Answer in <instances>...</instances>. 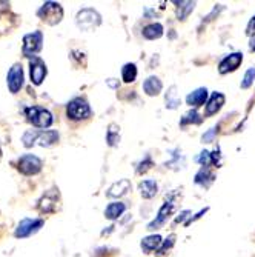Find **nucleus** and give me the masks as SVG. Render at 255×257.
Masks as SVG:
<instances>
[{
  "instance_id": "2eb2a0df",
  "label": "nucleus",
  "mask_w": 255,
  "mask_h": 257,
  "mask_svg": "<svg viewBox=\"0 0 255 257\" xmlns=\"http://www.w3.org/2000/svg\"><path fill=\"white\" fill-rule=\"evenodd\" d=\"M207 96H209V94H207V89H206V88H198V89L192 91L191 94H188L186 103H188L189 106L198 108V106H201V105L206 103Z\"/></svg>"
},
{
  "instance_id": "4be33fe9",
  "label": "nucleus",
  "mask_w": 255,
  "mask_h": 257,
  "mask_svg": "<svg viewBox=\"0 0 255 257\" xmlns=\"http://www.w3.org/2000/svg\"><path fill=\"white\" fill-rule=\"evenodd\" d=\"M174 5H177V19L178 20H186L195 8V2H177L175 0Z\"/></svg>"
},
{
  "instance_id": "f8f14e48",
  "label": "nucleus",
  "mask_w": 255,
  "mask_h": 257,
  "mask_svg": "<svg viewBox=\"0 0 255 257\" xmlns=\"http://www.w3.org/2000/svg\"><path fill=\"white\" fill-rule=\"evenodd\" d=\"M243 62V54L241 53H232V54H229L226 56L220 65H218V73L220 74H227V73H232L235 71V69L241 65Z\"/></svg>"
},
{
  "instance_id": "f3484780",
  "label": "nucleus",
  "mask_w": 255,
  "mask_h": 257,
  "mask_svg": "<svg viewBox=\"0 0 255 257\" xmlns=\"http://www.w3.org/2000/svg\"><path fill=\"white\" fill-rule=\"evenodd\" d=\"M125 211H126V205L123 202H112L105 209V217L109 220H115V219H119Z\"/></svg>"
},
{
  "instance_id": "ddd939ff",
  "label": "nucleus",
  "mask_w": 255,
  "mask_h": 257,
  "mask_svg": "<svg viewBox=\"0 0 255 257\" xmlns=\"http://www.w3.org/2000/svg\"><path fill=\"white\" fill-rule=\"evenodd\" d=\"M161 89H163V83H161V80L157 76H149L143 82V91H145V94L149 97L158 96L161 92Z\"/></svg>"
},
{
  "instance_id": "58836bf2",
  "label": "nucleus",
  "mask_w": 255,
  "mask_h": 257,
  "mask_svg": "<svg viewBox=\"0 0 255 257\" xmlns=\"http://www.w3.org/2000/svg\"><path fill=\"white\" fill-rule=\"evenodd\" d=\"M249 50L250 51H255V36L250 37V43H249Z\"/></svg>"
},
{
  "instance_id": "7ed1b4c3",
  "label": "nucleus",
  "mask_w": 255,
  "mask_h": 257,
  "mask_svg": "<svg viewBox=\"0 0 255 257\" xmlns=\"http://www.w3.org/2000/svg\"><path fill=\"white\" fill-rule=\"evenodd\" d=\"M76 23L82 31H92L102 25V16L92 8H83L77 13Z\"/></svg>"
},
{
  "instance_id": "f03ea898",
  "label": "nucleus",
  "mask_w": 255,
  "mask_h": 257,
  "mask_svg": "<svg viewBox=\"0 0 255 257\" xmlns=\"http://www.w3.org/2000/svg\"><path fill=\"white\" fill-rule=\"evenodd\" d=\"M25 115L27 119L36 126V128H50L54 122V117L51 111H48L46 108H42V106H30L25 109Z\"/></svg>"
},
{
  "instance_id": "c9c22d12",
  "label": "nucleus",
  "mask_w": 255,
  "mask_h": 257,
  "mask_svg": "<svg viewBox=\"0 0 255 257\" xmlns=\"http://www.w3.org/2000/svg\"><path fill=\"white\" fill-rule=\"evenodd\" d=\"M207 209H209V208H204V209H201V211H200V213H198V214H195V216H194V217H191V219H189V220H188V222H186V226H188V225H191V223H192V222H195V220H197V219H200V217H201V216H203V214H204V213H206V211H207Z\"/></svg>"
},
{
  "instance_id": "dca6fc26",
  "label": "nucleus",
  "mask_w": 255,
  "mask_h": 257,
  "mask_svg": "<svg viewBox=\"0 0 255 257\" xmlns=\"http://www.w3.org/2000/svg\"><path fill=\"white\" fill-rule=\"evenodd\" d=\"M224 96L221 94V92H214V94L209 97V100H207L206 103V115H212V114H217L221 106L224 105Z\"/></svg>"
},
{
  "instance_id": "9b49d317",
  "label": "nucleus",
  "mask_w": 255,
  "mask_h": 257,
  "mask_svg": "<svg viewBox=\"0 0 255 257\" xmlns=\"http://www.w3.org/2000/svg\"><path fill=\"white\" fill-rule=\"evenodd\" d=\"M174 208H175V203L172 202V200H168V202H165L163 205H161V208L158 209V213H157V217L148 225V229L149 231H152V229H155V228H160V226H163L165 225V222L168 220V217L172 214V211H174Z\"/></svg>"
},
{
  "instance_id": "7c9ffc66",
  "label": "nucleus",
  "mask_w": 255,
  "mask_h": 257,
  "mask_svg": "<svg viewBox=\"0 0 255 257\" xmlns=\"http://www.w3.org/2000/svg\"><path fill=\"white\" fill-rule=\"evenodd\" d=\"M197 162L200 163V165L203 167V168H207L212 163V160H211V153L209 151H201L200 153V156L197 157Z\"/></svg>"
},
{
  "instance_id": "20e7f679",
  "label": "nucleus",
  "mask_w": 255,
  "mask_h": 257,
  "mask_svg": "<svg viewBox=\"0 0 255 257\" xmlns=\"http://www.w3.org/2000/svg\"><path fill=\"white\" fill-rule=\"evenodd\" d=\"M91 114H92L91 106L82 97L73 99L66 106V115H68V119H71V120H77V122L85 120V119L91 117Z\"/></svg>"
},
{
  "instance_id": "aec40b11",
  "label": "nucleus",
  "mask_w": 255,
  "mask_h": 257,
  "mask_svg": "<svg viewBox=\"0 0 255 257\" xmlns=\"http://www.w3.org/2000/svg\"><path fill=\"white\" fill-rule=\"evenodd\" d=\"M143 37L148 39V40H155V39H160L161 36H163V25L161 23H149V25H146L142 31Z\"/></svg>"
},
{
  "instance_id": "f257e3e1",
  "label": "nucleus",
  "mask_w": 255,
  "mask_h": 257,
  "mask_svg": "<svg viewBox=\"0 0 255 257\" xmlns=\"http://www.w3.org/2000/svg\"><path fill=\"white\" fill-rule=\"evenodd\" d=\"M37 17L42 22H45L46 25H51V27L59 25V23L62 22V19H63V8H62L60 4L51 2V0H50V2H45L39 8Z\"/></svg>"
},
{
  "instance_id": "9d476101",
  "label": "nucleus",
  "mask_w": 255,
  "mask_h": 257,
  "mask_svg": "<svg viewBox=\"0 0 255 257\" xmlns=\"http://www.w3.org/2000/svg\"><path fill=\"white\" fill-rule=\"evenodd\" d=\"M60 194L57 188H53L50 191H46L43 194V197L39 200V209L42 213H54L57 209V203H59Z\"/></svg>"
},
{
  "instance_id": "f704fd0d",
  "label": "nucleus",
  "mask_w": 255,
  "mask_h": 257,
  "mask_svg": "<svg viewBox=\"0 0 255 257\" xmlns=\"http://www.w3.org/2000/svg\"><path fill=\"white\" fill-rule=\"evenodd\" d=\"M246 34H247L249 37H253V36H255V16H253V17L249 20V23H247Z\"/></svg>"
},
{
  "instance_id": "a878e982",
  "label": "nucleus",
  "mask_w": 255,
  "mask_h": 257,
  "mask_svg": "<svg viewBox=\"0 0 255 257\" xmlns=\"http://www.w3.org/2000/svg\"><path fill=\"white\" fill-rule=\"evenodd\" d=\"M122 79L125 83H132L137 79V66L135 63H126L122 68Z\"/></svg>"
},
{
  "instance_id": "bb28decb",
  "label": "nucleus",
  "mask_w": 255,
  "mask_h": 257,
  "mask_svg": "<svg viewBox=\"0 0 255 257\" xmlns=\"http://www.w3.org/2000/svg\"><path fill=\"white\" fill-rule=\"evenodd\" d=\"M201 122V117H200V114L195 111V109H192V111H189V112H186L181 117V120H180V125L181 126H186V125H191V123H194V125H198Z\"/></svg>"
},
{
  "instance_id": "412c9836",
  "label": "nucleus",
  "mask_w": 255,
  "mask_h": 257,
  "mask_svg": "<svg viewBox=\"0 0 255 257\" xmlns=\"http://www.w3.org/2000/svg\"><path fill=\"white\" fill-rule=\"evenodd\" d=\"M161 243H163V240H161V237L158 234H151V236L145 237L140 245H142V249L146 254H149V252H152L155 249H160Z\"/></svg>"
},
{
  "instance_id": "72a5a7b5",
  "label": "nucleus",
  "mask_w": 255,
  "mask_h": 257,
  "mask_svg": "<svg viewBox=\"0 0 255 257\" xmlns=\"http://www.w3.org/2000/svg\"><path fill=\"white\" fill-rule=\"evenodd\" d=\"M215 134H217V128H211L206 134H203L201 140H203L204 144H209V142H212V140L215 139Z\"/></svg>"
},
{
  "instance_id": "6e6552de",
  "label": "nucleus",
  "mask_w": 255,
  "mask_h": 257,
  "mask_svg": "<svg viewBox=\"0 0 255 257\" xmlns=\"http://www.w3.org/2000/svg\"><path fill=\"white\" fill-rule=\"evenodd\" d=\"M23 80H25V74H23V68L20 63H16L11 66V69L7 74V85H8V89L16 94L19 92L23 86Z\"/></svg>"
},
{
  "instance_id": "ea45409f",
  "label": "nucleus",
  "mask_w": 255,
  "mask_h": 257,
  "mask_svg": "<svg viewBox=\"0 0 255 257\" xmlns=\"http://www.w3.org/2000/svg\"><path fill=\"white\" fill-rule=\"evenodd\" d=\"M174 157H175V162H177V159H178V154H172ZM174 165V162H169V163H166V167H172Z\"/></svg>"
},
{
  "instance_id": "a211bd4d",
  "label": "nucleus",
  "mask_w": 255,
  "mask_h": 257,
  "mask_svg": "<svg viewBox=\"0 0 255 257\" xmlns=\"http://www.w3.org/2000/svg\"><path fill=\"white\" fill-rule=\"evenodd\" d=\"M59 142V133L57 131H40L39 139H37V144L43 148H50L54 147Z\"/></svg>"
},
{
  "instance_id": "2f4dec72",
  "label": "nucleus",
  "mask_w": 255,
  "mask_h": 257,
  "mask_svg": "<svg viewBox=\"0 0 255 257\" xmlns=\"http://www.w3.org/2000/svg\"><path fill=\"white\" fill-rule=\"evenodd\" d=\"M174 243H175V234H171L163 243H161V246H160V249H158V254H165L168 249H171V248L174 246Z\"/></svg>"
},
{
  "instance_id": "1a4fd4ad",
  "label": "nucleus",
  "mask_w": 255,
  "mask_h": 257,
  "mask_svg": "<svg viewBox=\"0 0 255 257\" xmlns=\"http://www.w3.org/2000/svg\"><path fill=\"white\" fill-rule=\"evenodd\" d=\"M46 74H48V69H46L45 62L40 57H33L30 62V76H31V83H34L36 86L42 85V82L45 80Z\"/></svg>"
},
{
  "instance_id": "cd10ccee",
  "label": "nucleus",
  "mask_w": 255,
  "mask_h": 257,
  "mask_svg": "<svg viewBox=\"0 0 255 257\" xmlns=\"http://www.w3.org/2000/svg\"><path fill=\"white\" fill-rule=\"evenodd\" d=\"M39 134H40V131H37V130H30V131H27L25 134H23V137H22L23 145H25L27 148L34 147V145L37 144Z\"/></svg>"
},
{
  "instance_id": "b1692460",
  "label": "nucleus",
  "mask_w": 255,
  "mask_h": 257,
  "mask_svg": "<svg viewBox=\"0 0 255 257\" xmlns=\"http://www.w3.org/2000/svg\"><path fill=\"white\" fill-rule=\"evenodd\" d=\"M106 142L109 147H117L120 142V126L117 123H111L106 131Z\"/></svg>"
},
{
  "instance_id": "c756f323",
  "label": "nucleus",
  "mask_w": 255,
  "mask_h": 257,
  "mask_svg": "<svg viewBox=\"0 0 255 257\" xmlns=\"http://www.w3.org/2000/svg\"><path fill=\"white\" fill-rule=\"evenodd\" d=\"M253 80H255V68H249L244 74V77H243V80H241V88L247 89L253 83Z\"/></svg>"
},
{
  "instance_id": "473e14b6",
  "label": "nucleus",
  "mask_w": 255,
  "mask_h": 257,
  "mask_svg": "<svg viewBox=\"0 0 255 257\" xmlns=\"http://www.w3.org/2000/svg\"><path fill=\"white\" fill-rule=\"evenodd\" d=\"M211 160H212V165H215L217 168L218 167H221V153H220V148H217V150H214L212 153H211Z\"/></svg>"
},
{
  "instance_id": "423d86ee",
  "label": "nucleus",
  "mask_w": 255,
  "mask_h": 257,
  "mask_svg": "<svg viewBox=\"0 0 255 257\" xmlns=\"http://www.w3.org/2000/svg\"><path fill=\"white\" fill-rule=\"evenodd\" d=\"M42 167L43 163L42 160L37 157V156H33V154H25L22 156L17 162V170L25 174V176H34V174H39L42 171Z\"/></svg>"
},
{
  "instance_id": "393cba45",
  "label": "nucleus",
  "mask_w": 255,
  "mask_h": 257,
  "mask_svg": "<svg viewBox=\"0 0 255 257\" xmlns=\"http://www.w3.org/2000/svg\"><path fill=\"white\" fill-rule=\"evenodd\" d=\"M214 179H215V176L207 170V168H201L198 173H197V176H195V183L197 185H201V186H209L212 182H214Z\"/></svg>"
},
{
  "instance_id": "6ab92c4d",
  "label": "nucleus",
  "mask_w": 255,
  "mask_h": 257,
  "mask_svg": "<svg viewBox=\"0 0 255 257\" xmlns=\"http://www.w3.org/2000/svg\"><path fill=\"white\" fill-rule=\"evenodd\" d=\"M138 191H140L143 199H152L157 191H158V186L155 180H143L138 183Z\"/></svg>"
},
{
  "instance_id": "5701e85b",
  "label": "nucleus",
  "mask_w": 255,
  "mask_h": 257,
  "mask_svg": "<svg viewBox=\"0 0 255 257\" xmlns=\"http://www.w3.org/2000/svg\"><path fill=\"white\" fill-rule=\"evenodd\" d=\"M165 102H166V108L168 109H175L178 108L180 105V94H178V88L175 85H172L168 92H166V96H165Z\"/></svg>"
},
{
  "instance_id": "39448f33",
  "label": "nucleus",
  "mask_w": 255,
  "mask_h": 257,
  "mask_svg": "<svg viewBox=\"0 0 255 257\" xmlns=\"http://www.w3.org/2000/svg\"><path fill=\"white\" fill-rule=\"evenodd\" d=\"M42 46H43V34L42 31H34L23 37L22 53L27 57H37L36 54L40 53Z\"/></svg>"
},
{
  "instance_id": "a19ab883",
  "label": "nucleus",
  "mask_w": 255,
  "mask_h": 257,
  "mask_svg": "<svg viewBox=\"0 0 255 257\" xmlns=\"http://www.w3.org/2000/svg\"><path fill=\"white\" fill-rule=\"evenodd\" d=\"M0 159H2V150H0Z\"/></svg>"
},
{
  "instance_id": "e433bc0d",
  "label": "nucleus",
  "mask_w": 255,
  "mask_h": 257,
  "mask_svg": "<svg viewBox=\"0 0 255 257\" xmlns=\"http://www.w3.org/2000/svg\"><path fill=\"white\" fill-rule=\"evenodd\" d=\"M189 214H191V211H183V213H180V216H178V217L175 219V225H178L180 222H183V220L186 219V217H188Z\"/></svg>"
},
{
  "instance_id": "0eeeda50",
  "label": "nucleus",
  "mask_w": 255,
  "mask_h": 257,
  "mask_svg": "<svg viewBox=\"0 0 255 257\" xmlns=\"http://www.w3.org/2000/svg\"><path fill=\"white\" fill-rule=\"evenodd\" d=\"M43 220L42 219H23L19 222L16 231H14V236L17 239H25L30 237L34 232H37L42 226H43Z\"/></svg>"
},
{
  "instance_id": "4c0bfd02",
  "label": "nucleus",
  "mask_w": 255,
  "mask_h": 257,
  "mask_svg": "<svg viewBox=\"0 0 255 257\" xmlns=\"http://www.w3.org/2000/svg\"><path fill=\"white\" fill-rule=\"evenodd\" d=\"M106 83H108L111 88H114V89H115V88H119V85H120L119 80H115V79H109V80H106Z\"/></svg>"
},
{
  "instance_id": "c85d7f7f",
  "label": "nucleus",
  "mask_w": 255,
  "mask_h": 257,
  "mask_svg": "<svg viewBox=\"0 0 255 257\" xmlns=\"http://www.w3.org/2000/svg\"><path fill=\"white\" fill-rule=\"evenodd\" d=\"M152 165H154V163H152V159H151L149 156H146V157L137 165V174H145V173H148V171L151 170Z\"/></svg>"
},
{
  "instance_id": "4468645a",
  "label": "nucleus",
  "mask_w": 255,
  "mask_h": 257,
  "mask_svg": "<svg viewBox=\"0 0 255 257\" xmlns=\"http://www.w3.org/2000/svg\"><path fill=\"white\" fill-rule=\"evenodd\" d=\"M131 190V182L128 179H122L119 182H115L109 186V190L106 193L108 197H114V199H117V197H122L125 196L128 191Z\"/></svg>"
}]
</instances>
